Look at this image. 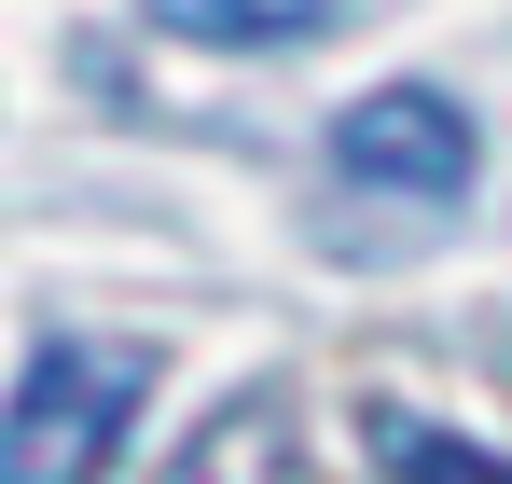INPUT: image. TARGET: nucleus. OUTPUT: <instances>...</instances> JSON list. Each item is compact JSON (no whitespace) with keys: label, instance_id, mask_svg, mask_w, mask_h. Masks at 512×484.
I'll return each instance as SVG.
<instances>
[{"label":"nucleus","instance_id":"f257e3e1","mask_svg":"<svg viewBox=\"0 0 512 484\" xmlns=\"http://www.w3.org/2000/svg\"><path fill=\"white\" fill-rule=\"evenodd\" d=\"M139 402H153V346L42 332L14 374V415H0V484H111Z\"/></svg>","mask_w":512,"mask_h":484},{"label":"nucleus","instance_id":"f03ea898","mask_svg":"<svg viewBox=\"0 0 512 484\" xmlns=\"http://www.w3.org/2000/svg\"><path fill=\"white\" fill-rule=\"evenodd\" d=\"M333 166L360 180V194H416V208H457V194H471V166H485V139H471V111H457L443 83H374V97H346Z\"/></svg>","mask_w":512,"mask_h":484},{"label":"nucleus","instance_id":"7ed1b4c3","mask_svg":"<svg viewBox=\"0 0 512 484\" xmlns=\"http://www.w3.org/2000/svg\"><path fill=\"white\" fill-rule=\"evenodd\" d=\"M167 484H291V402H277V388H250L236 415H208V429L180 443Z\"/></svg>","mask_w":512,"mask_h":484},{"label":"nucleus","instance_id":"20e7f679","mask_svg":"<svg viewBox=\"0 0 512 484\" xmlns=\"http://www.w3.org/2000/svg\"><path fill=\"white\" fill-rule=\"evenodd\" d=\"M346 0H153V28H180V42H236V56H263V42H305V28H333Z\"/></svg>","mask_w":512,"mask_h":484},{"label":"nucleus","instance_id":"39448f33","mask_svg":"<svg viewBox=\"0 0 512 484\" xmlns=\"http://www.w3.org/2000/svg\"><path fill=\"white\" fill-rule=\"evenodd\" d=\"M374 471H388V484H512V457L429 429V415H374Z\"/></svg>","mask_w":512,"mask_h":484}]
</instances>
